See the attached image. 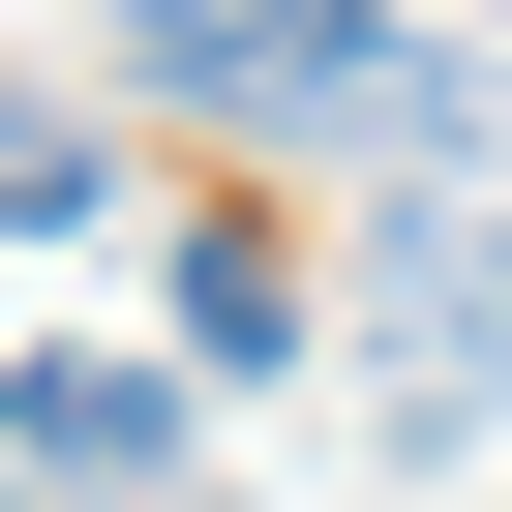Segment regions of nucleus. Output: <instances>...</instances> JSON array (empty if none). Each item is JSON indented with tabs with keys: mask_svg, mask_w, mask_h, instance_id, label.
<instances>
[{
	"mask_svg": "<svg viewBox=\"0 0 512 512\" xmlns=\"http://www.w3.org/2000/svg\"><path fill=\"white\" fill-rule=\"evenodd\" d=\"M0 452L91 512V482H151V452H181V362H91V332H61V362H0Z\"/></svg>",
	"mask_w": 512,
	"mask_h": 512,
	"instance_id": "obj_2",
	"label": "nucleus"
},
{
	"mask_svg": "<svg viewBox=\"0 0 512 512\" xmlns=\"http://www.w3.org/2000/svg\"><path fill=\"white\" fill-rule=\"evenodd\" d=\"M91 211H121V151H91V121H0V241H91Z\"/></svg>",
	"mask_w": 512,
	"mask_h": 512,
	"instance_id": "obj_3",
	"label": "nucleus"
},
{
	"mask_svg": "<svg viewBox=\"0 0 512 512\" xmlns=\"http://www.w3.org/2000/svg\"><path fill=\"white\" fill-rule=\"evenodd\" d=\"M0 512H61V482H0Z\"/></svg>",
	"mask_w": 512,
	"mask_h": 512,
	"instance_id": "obj_5",
	"label": "nucleus"
},
{
	"mask_svg": "<svg viewBox=\"0 0 512 512\" xmlns=\"http://www.w3.org/2000/svg\"><path fill=\"white\" fill-rule=\"evenodd\" d=\"M121 31H211V0H121Z\"/></svg>",
	"mask_w": 512,
	"mask_h": 512,
	"instance_id": "obj_4",
	"label": "nucleus"
},
{
	"mask_svg": "<svg viewBox=\"0 0 512 512\" xmlns=\"http://www.w3.org/2000/svg\"><path fill=\"white\" fill-rule=\"evenodd\" d=\"M181 91H241V121H422V31L392 0H211V31H151Z\"/></svg>",
	"mask_w": 512,
	"mask_h": 512,
	"instance_id": "obj_1",
	"label": "nucleus"
}]
</instances>
